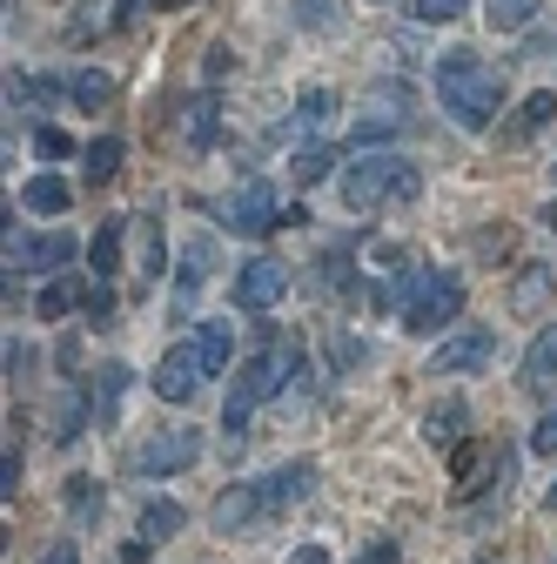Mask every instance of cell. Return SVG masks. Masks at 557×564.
<instances>
[{
    "mask_svg": "<svg viewBox=\"0 0 557 564\" xmlns=\"http://www.w3.org/2000/svg\"><path fill=\"white\" fill-rule=\"evenodd\" d=\"M222 223H229V236H269L275 223H283V208H275V188L262 182V175H249L236 195H229V208H222Z\"/></svg>",
    "mask_w": 557,
    "mask_h": 564,
    "instance_id": "6",
    "label": "cell"
},
{
    "mask_svg": "<svg viewBox=\"0 0 557 564\" xmlns=\"http://www.w3.org/2000/svg\"><path fill=\"white\" fill-rule=\"evenodd\" d=\"M67 202H75V195H67L61 175H34V182L21 188V208H34V216H67Z\"/></svg>",
    "mask_w": 557,
    "mask_h": 564,
    "instance_id": "22",
    "label": "cell"
},
{
    "mask_svg": "<svg viewBox=\"0 0 557 564\" xmlns=\"http://www.w3.org/2000/svg\"><path fill=\"white\" fill-rule=\"evenodd\" d=\"M290 564H329V551H323V544H303V551H296Z\"/></svg>",
    "mask_w": 557,
    "mask_h": 564,
    "instance_id": "45",
    "label": "cell"
},
{
    "mask_svg": "<svg viewBox=\"0 0 557 564\" xmlns=\"http://www.w3.org/2000/svg\"><path fill=\"white\" fill-rule=\"evenodd\" d=\"M61 498H67V518L75 524H95L101 518V477H67Z\"/></svg>",
    "mask_w": 557,
    "mask_h": 564,
    "instance_id": "27",
    "label": "cell"
},
{
    "mask_svg": "<svg viewBox=\"0 0 557 564\" xmlns=\"http://www.w3.org/2000/svg\"><path fill=\"white\" fill-rule=\"evenodd\" d=\"M208 242H188V256H182V290H175V316H188V303L201 296V282H208Z\"/></svg>",
    "mask_w": 557,
    "mask_h": 564,
    "instance_id": "25",
    "label": "cell"
},
{
    "mask_svg": "<svg viewBox=\"0 0 557 564\" xmlns=\"http://www.w3.org/2000/svg\"><path fill=\"white\" fill-rule=\"evenodd\" d=\"M162 8H188V0H162Z\"/></svg>",
    "mask_w": 557,
    "mask_h": 564,
    "instance_id": "48",
    "label": "cell"
},
{
    "mask_svg": "<svg viewBox=\"0 0 557 564\" xmlns=\"http://www.w3.org/2000/svg\"><path fill=\"white\" fill-rule=\"evenodd\" d=\"M296 21L329 34V28H342V0H296Z\"/></svg>",
    "mask_w": 557,
    "mask_h": 564,
    "instance_id": "33",
    "label": "cell"
},
{
    "mask_svg": "<svg viewBox=\"0 0 557 564\" xmlns=\"http://www.w3.org/2000/svg\"><path fill=\"white\" fill-rule=\"evenodd\" d=\"M483 21H491V34H524L537 21V0H483Z\"/></svg>",
    "mask_w": 557,
    "mask_h": 564,
    "instance_id": "26",
    "label": "cell"
},
{
    "mask_svg": "<svg viewBox=\"0 0 557 564\" xmlns=\"http://www.w3.org/2000/svg\"><path fill=\"white\" fill-rule=\"evenodd\" d=\"M550 383H557V323H550V329H537V343L524 349V390H537V397H544Z\"/></svg>",
    "mask_w": 557,
    "mask_h": 564,
    "instance_id": "18",
    "label": "cell"
},
{
    "mask_svg": "<svg viewBox=\"0 0 557 564\" xmlns=\"http://www.w3.org/2000/svg\"><path fill=\"white\" fill-rule=\"evenodd\" d=\"M416 195H424V175H416L403 155H363L350 175H342V208H357V216L390 208V202H416Z\"/></svg>",
    "mask_w": 557,
    "mask_h": 564,
    "instance_id": "3",
    "label": "cell"
},
{
    "mask_svg": "<svg viewBox=\"0 0 557 564\" xmlns=\"http://www.w3.org/2000/svg\"><path fill=\"white\" fill-rule=\"evenodd\" d=\"M149 551H155L149 538H128V544H114V557H121V564H149Z\"/></svg>",
    "mask_w": 557,
    "mask_h": 564,
    "instance_id": "42",
    "label": "cell"
},
{
    "mask_svg": "<svg viewBox=\"0 0 557 564\" xmlns=\"http://www.w3.org/2000/svg\"><path fill=\"white\" fill-rule=\"evenodd\" d=\"M34 155H47V162H61V155H75V141H67L61 128H41V134H34Z\"/></svg>",
    "mask_w": 557,
    "mask_h": 564,
    "instance_id": "37",
    "label": "cell"
},
{
    "mask_svg": "<svg viewBox=\"0 0 557 564\" xmlns=\"http://www.w3.org/2000/svg\"><path fill=\"white\" fill-rule=\"evenodd\" d=\"M491 470H504V451L491 437H463L450 451V484L463 490V498H470V490H483V477H491Z\"/></svg>",
    "mask_w": 557,
    "mask_h": 564,
    "instance_id": "10",
    "label": "cell"
},
{
    "mask_svg": "<svg viewBox=\"0 0 557 564\" xmlns=\"http://www.w3.org/2000/svg\"><path fill=\"white\" fill-rule=\"evenodd\" d=\"M41 564H81V551H75V544H67V538H61V544H54V551H47Z\"/></svg>",
    "mask_w": 557,
    "mask_h": 564,
    "instance_id": "44",
    "label": "cell"
},
{
    "mask_svg": "<svg viewBox=\"0 0 557 564\" xmlns=\"http://www.w3.org/2000/svg\"><path fill=\"white\" fill-rule=\"evenodd\" d=\"M195 457H201V431H155L134 451V470L142 477H182V470H195Z\"/></svg>",
    "mask_w": 557,
    "mask_h": 564,
    "instance_id": "8",
    "label": "cell"
},
{
    "mask_svg": "<svg viewBox=\"0 0 557 564\" xmlns=\"http://www.w3.org/2000/svg\"><path fill=\"white\" fill-rule=\"evenodd\" d=\"M34 310H41L47 323H61V316H75V310H81V275H54L47 290L34 296Z\"/></svg>",
    "mask_w": 557,
    "mask_h": 564,
    "instance_id": "23",
    "label": "cell"
},
{
    "mask_svg": "<svg viewBox=\"0 0 557 564\" xmlns=\"http://www.w3.org/2000/svg\"><path fill=\"white\" fill-rule=\"evenodd\" d=\"M550 282H557L550 262H524L517 282H511V310H517V316H537V310L550 303Z\"/></svg>",
    "mask_w": 557,
    "mask_h": 564,
    "instance_id": "17",
    "label": "cell"
},
{
    "mask_svg": "<svg viewBox=\"0 0 557 564\" xmlns=\"http://www.w3.org/2000/svg\"><path fill=\"white\" fill-rule=\"evenodd\" d=\"M75 262V236H8V275H47Z\"/></svg>",
    "mask_w": 557,
    "mask_h": 564,
    "instance_id": "9",
    "label": "cell"
},
{
    "mask_svg": "<svg viewBox=\"0 0 557 564\" xmlns=\"http://www.w3.org/2000/svg\"><path fill=\"white\" fill-rule=\"evenodd\" d=\"M437 95H444V115L457 121V128H491L498 115H504V95H511V82H504V67H491L483 54H470V47H450L444 61H437Z\"/></svg>",
    "mask_w": 557,
    "mask_h": 564,
    "instance_id": "1",
    "label": "cell"
},
{
    "mask_svg": "<svg viewBox=\"0 0 557 564\" xmlns=\"http://www.w3.org/2000/svg\"><path fill=\"white\" fill-rule=\"evenodd\" d=\"M81 437H88V383H67L61 403H54V444L67 451V444H81Z\"/></svg>",
    "mask_w": 557,
    "mask_h": 564,
    "instance_id": "15",
    "label": "cell"
},
{
    "mask_svg": "<svg viewBox=\"0 0 557 564\" xmlns=\"http://www.w3.org/2000/svg\"><path fill=\"white\" fill-rule=\"evenodd\" d=\"M323 357H329V377H342V370H357V364L370 357V343H357V336H329Z\"/></svg>",
    "mask_w": 557,
    "mask_h": 564,
    "instance_id": "34",
    "label": "cell"
},
{
    "mask_svg": "<svg viewBox=\"0 0 557 564\" xmlns=\"http://www.w3.org/2000/svg\"><path fill=\"white\" fill-rule=\"evenodd\" d=\"M134 249H142V290H149V282L162 275V223L155 216L134 223Z\"/></svg>",
    "mask_w": 557,
    "mask_h": 564,
    "instance_id": "31",
    "label": "cell"
},
{
    "mask_svg": "<svg viewBox=\"0 0 557 564\" xmlns=\"http://www.w3.org/2000/svg\"><path fill=\"white\" fill-rule=\"evenodd\" d=\"M498 357V329H457L430 349V377H470Z\"/></svg>",
    "mask_w": 557,
    "mask_h": 564,
    "instance_id": "7",
    "label": "cell"
},
{
    "mask_svg": "<svg viewBox=\"0 0 557 564\" xmlns=\"http://www.w3.org/2000/svg\"><path fill=\"white\" fill-rule=\"evenodd\" d=\"M550 175H557V169H550Z\"/></svg>",
    "mask_w": 557,
    "mask_h": 564,
    "instance_id": "50",
    "label": "cell"
},
{
    "mask_svg": "<svg viewBox=\"0 0 557 564\" xmlns=\"http://www.w3.org/2000/svg\"><path fill=\"white\" fill-rule=\"evenodd\" d=\"M88 262H95V275H108V282H114V269H121V216L95 229V242H88Z\"/></svg>",
    "mask_w": 557,
    "mask_h": 564,
    "instance_id": "29",
    "label": "cell"
},
{
    "mask_svg": "<svg viewBox=\"0 0 557 564\" xmlns=\"http://www.w3.org/2000/svg\"><path fill=\"white\" fill-rule=\"evenodd\" d=\"M262 518V498H255V484H229L222 498H216V531H242Z\"/></svg>",
    "mask_w": 557,
    "mask_h": 564,
    "instance_id": "19",
    "label": "cell"
},
{
    "mask_svg": "<svg viewBox=\"0 0 557 564\" xmlns=\"http://www.w3.org/2000/svg\"><path fill=\"white\" fill-rule=\"evenodd\" d=\"M128 390H134V370H128L121 357L95 370V423H101V431H114V423H121V403H128Z\"/></svg>",
    "mask_w": 557,
    "mask_h": 564,
    "instance_id": "12",
    "label": "cell"
},
{
    "mask_svg": "<svg viewBox=\"0 0 557 564\" xmlns=\"http://www.w3.org/2000/svg\"><path fill=\"white\" fill-rule=\"evenodd\" d=\"M357 564H403V551H396V544H383V538H376V544H363V557H357Z\"/></svg>",
    "mask_w": 557,
    "mask_h": 564,
    "instance_id": "41",
    "label": "cell"
},
{
    "mask_svg": "<svg viewBox=\"0 0 557 564\" xmlns=\"http://www.w3.org/2000/svg\"><path fill=\"white\" fill-rule=\"evenodd\" d=\"M296 364H303V349H296V336H269V349L262 357H249L236 377H229V403H222V431H229V444H242V423H249V410L262 403V397H275L290 377H296Z\"/></svg>",
    "mask_w": 557,
    "mask_h": 564,
    "instance_id": "2",
    "label": "cell"
},
{
    "mask_svg": "<svg viewBox=\"0 0 557 564\" xmlns=\"http://www.w3.org/2000/svg\"><path fill=\"white\" fill-rule=\"evenodd\" d=\"M188 349H195L201 377H222V370H229V357H236V329H229V323H201Z\"/></svg>",
    "mask_w": 557,
    "mask_h": 564,
    "instance_id": "14",
    "label": "cell"
},
{
    "mask_svg": "<svg viewBox=\"0 0 557 564\" xmlns=\"http://www.w3.org/2000/svg\"><path fill=\"white\" fill-rule=\"evenodd\" d=\"M283 290H290V269L275 262V256H255V262H242V269H236L229 303H236V310H249V316H262V310L283 303Z\"/></svg>",
    "mask_w": 557,
    "mask_h": 564,
    "instance_id": "5",
    "label": "cell"
},
{
    "mask_svg": "<svg viewBox=\"0 0 557 564\" xmlns=\"http://www.w3.org/2000/svg\"><path fill=\"white\" fill-rule=\"evenodd\" d=\"M81 162H88V169H81V175H88V188H108V182L121 175V134L88 141V155H81Z\"/></svg>",
    "mask_w": 557,
    "mask_h": 564,
    "instance_id": "24",
    "label": "cell"
},
{
    "mask_svg": "<svg viewBox=\"0 0 557 564\" xmlns=\"http://www.w3.org/2000/svg\"><path fill=\"white\" fill-rule=\"evenodd\" d=\"M544 511H557V484H550V490H544Z\"/></svg>",
    "mask_w": 557,
    "mask_h": 564,
    "instance_id": "46",
    "label": "cell"
},
{
    "mask_svg": "<svg viewBox=\"0 0 557 564\" xmlns=\"http://www.w3.org/2000/svg\"><path fill=\"white\" fill-rule=\"evenodd\" d=\"M390 128H396V121H363V128H357V134H350V141H357V149H370V141H383V134H390Z\"/></svg>",
    "mask_w": 557,
    "mask_h": 564,
    "instance_id": "43",
    "label": "cell"
},
{
    "mask_svg": "<svg viewBox=\"0 0 557 564\" xmlns=\"http://www.w3.org/2000/svg\"><path fill=\"white\" fill-rule=\"evenodd\" d=\"M182 141H188V149H208V141H216V101H188L182 108Z\"/></svg>",
    "mask_w": 557,
    "mask_h": 564,
    "instance_id": "30",
    "label": "cell"
},
{
    "mask_svg": "<svg viewBox=\"0 0 557 564\" xmlns=\"http://www.w3.org/2000/svg\"><path fill=\"white\" fill-rule=\"evenodd\" d=\"M195 383H201L195 349H168V357L155 364V390H162L168 403H188V397H195Z\"/></svg>",
    "mask_w": 557,
    "mask_h": 564,
    "instance_id": "13",
    "label": "cell"
},
{
    "mask_svg": "<svg viewBox=\"0 0 557 564\" xmlns=\"http://www.w3.org/2000/svg\"><path fill=\"white\" fill-rule=\"evenodd\" d=\"M108 316H114V296H108V275H95V296H88V323H95V329H108Z\"/></svg>",
    "mask_w": 557,
    "mask_h": 564,
    "instance_id": "38",
    "label": "cell"
},
{
    "mask_svg": "<svg viewBox=\"0 0 557 564\" xmlns=\"http://www.w3.org/2000/svg\"><path fill=\"white\" fill-rule=\"evenodd\" d=\"M67 95H75V108H81V115H108V108H114V82L101 75V67H75Z\"/></svg>",
    "mask_w": 557,
    "mask_h": 564,
    "instance_id": "20",
    "label": "cell"
},
{
    "mask_svg": "<svg viewBox=\"0 0 557 564\" xmlns=\"http://www.w3.org/2000/svg\"><path fill=\"white\" fill-rule=\"evenodd\" d=\"M316 484V464H283V470H269V477H255V498H262V518L269 511H290V505H303V490Z\"/></svg>",
    "mask_w": 557,
    "mask_h": 564,
    "instance_id": "11",
    "label": "cell"
},
{
    "mask_svg": "<svg viewBox=\"0 0 557 564\" xmlns=\"http://www.w3.org/2000/svg\"><path fill=\"white\" fill-rule=\"evenodd\" d=\"M463 423H470V416H463V403H444V410H430V416H424V444L450 457V451L463 444Z\"/></svg>",
    "mask_w": 557,
    "mask_h": 564,
    "instance_id": "21",
    "label": "cell"
},
{
    "mask_svg": "<svg viewBox=\"0 0 557 564\" xmlns=\"http://www.w3.org/2000/svg\"><path fill=\"white\" fill-rule=\"evenodd\" d=\"M329 108H336V95H329V88H303V95H296V121H290V134H303V128L329 121Z\"/></svg>",
    "mask_w": 557,
    "mask_h": 564,
    "instance_id": "32",
    "label": "cell"
},
{
    "mask_svg": "<svg viewBox=\"0 0 557 564\" xmlns=\"http://www.w3.org/2000/svg\"><path fill=\"white\" fill-rule=\"evenodd\" d=\"M182 524H188V511H182L175 498H149V511H142V538H149V544H162V538H175Z\"/></svg>",
    "mask_w": 557,
    "mask_h": 564,
    "instance_id": "28",
    "label": "cell"
},
{
    "mask_svg": "<svg viewBox=\"0 0 557 564\" xmlns=\"http://www.w3.org/2000/svg\"><path fill=\"white\" fill-rule=\"evenodd\" d=\"M477 564H491V557H477Z\"/></svg>",
    "mask_w": 557,
    "mask_h": 564,
    "instance_id": "49",
    "label": "cell"
},
{
    "mask_svg": "<svg viewBox=\"0 0 557 564\" xmlns=\"http://www.w3.org/2000/svg\"><path fill=\"white\" fill-rule=\"evenodd\" d=\"M531 451H537V457H550V451H557V410H544V416H537V431H531Z\"/></svg>",
    "mask_w": 557,
    "mask_h": 564,
    "instance_id": "39",
    "label": "cell"
},
{
    "mask_svg": "<svg viewBox=\"0 0 557 564\" xmlns=\"http://www.w3.org/2000/svg\"><path fill=\"white\" fill-rule=\"evenodd\" d=\"M21 490V451L8 444V457H0V498H14Z\"/></svg>",
    "mask_w": 557,
    "mask_h": 564,
    "instance_id": "40",
    "label": "cell"
},
{
    "mask_svg": "<svg viewBox=\"0 0 557 564\" xmlns=\"http://www.w3.org/2000/svg\"><path fill=\"white\" fill-rule=\"evenodd\" d=\"M470 8V0H409V14L416 21H430V28H444V21H457Z\"/></svg>",
    "mask_w": 557,
    "mask_h": 564,
    "instance_id": "35",
    "label": "cell"
},
{
    "mask_svg": "<svg viewBox=\"0 0 557 564\" xmlns=\"http://www.w3.org/2000/svg\"><path fill=\"white\" fill-rule=\"evenodd\" d=\"M463 316V275H450V269H430V282L416 290V303L403 310V329H416V336H437L444 323H457Z\"/></svg>",
    "mask_w": 557,
    "mask_h": 564,
    "instance_id": "4",
    "label": "cell"
},
{
    "mask_svg": "<svg viewBox=\"0 0 557 564\" xmlns=\"http://www.w3.org/2000/svg\"><path fill=\"white\" fill-rule=\"evenodd\" d=\"M544 223H550V229H557V202H544Z\"/></svg>",
    "mask_w": 557,
    "mask_h": 564,
    "instance_id": "47",
    "label": "cell"
},
{
    "mask_svg": "<svg viewBox=\"0 0 557 564\" xmlns=\"http://www.w3.org/2000/svg\"><path fill=\"white\" fill-rule=\"evenodd\" d=\"M290 175H296V182H303V188H316V182H323V175H329V155H323V149H303V155H296V169H290Z\"/></svg>",
    "mask_w": 557,
    "mask_h": 564,
    "instance_id": "36",
    "label": "cell"
},
{
    "mask_svg": "<svg viewBox=\"0 0 557 564\" xmlns=\"http://www.w3.org/2000/svg\"><path fill=\"white\" fill-rule=\"evenodd\" d=\"M557 121V95L550 88H537V95H524V108L504 121V141H511V149H517V141H531V134H544Z\"/></svg>",
    "mask_w": 557,
    "mask_h": 564,
    "instance_id": "16",
    "label": "cell"
}]
</instances>
